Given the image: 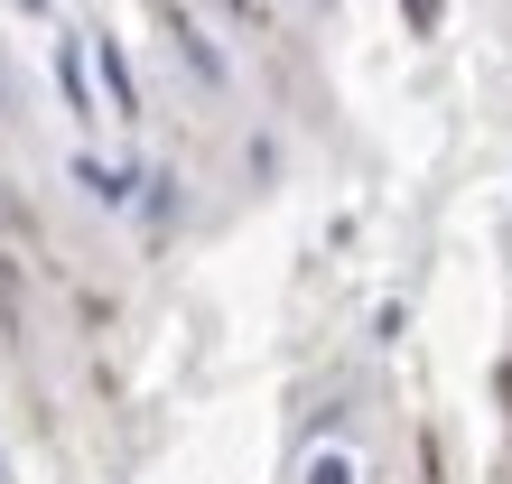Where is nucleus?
<instances>
[{
	"label": "nucleus",
	"mask_w": 512,
	"mask_h": 484,
	"mask_svg": "<svg viewBox=\"0 0 512 484\" xmlns=\"http://www.w3.org/2000/svg\"><path fill=\"white\" fill-rule=\"evenodd\" d=\"M410 19H419V28H438V0H410Z\"/></svg>",
	"instance_id": "nucleus-6"
},
{
	"label": "nucleus",
	"mask_w": 512,
	"mask_h": 484,
	"mask_svg": "<svg viewBox=\"0 0 512 484\" xmlns=\"http://www.w3.org/2000/svg\"><path fill=\"white\" fill-rule=\"evenodd\" d=\"M308 484H354V457H336V447H326V457L308 466Z\"/></svg>",
	"instance_id": "nucleus-5"
},
{
	"label": "nucleus",
	"mask_w": 512,
	"mask_h": 484,
	"mask_svg": "<svg viewBox=\"0 0 512 484\" xmlns=\"http://www.w3.org/2000/svg\"><path fill=\"white\" fill-rule=\"evenodd\" d=\"M168 19H177V10H168ZM177 56H187V66H196L205 84H224V56L205 47V28H187V19H177Z\"/></svg>",
	"instance_id": "nucleus-4"
},
{
	"label": "nucleus",
	"mask_w": 512,
	"mask_h": 484,
	"mask_svg": "<svg viewBox=\"0 0 512 484\" xmlns=\"http://www.w3.org/2000/svg\"><path fill=\"white\" fill-rule=\"evenodd\" d=\"M75 187L103 196V205H131V168H103V159H75Z\"/></svg>",
	"instance_id": "nucleus-2"
},
{
	"label": "nucleus",
	"mask_w": 512,
	"mask_h": 484,
	"mask_svg": "<svg viewBox=\"0 0 512 484\" xmlns=\"http://www.w3.org/2000/svg\"><path fill=\"white\" fill-rule=\"evenodd\" d=\"M56 84H66V103H75V112H94V75H84V38H66V47H56Z\"/></svg>",
	"instance_id": "nucleus-1"
},
{
	"label": "nucleus",
	"mask_w": 512,
	"mask_h": 484,
	"mask_svg": "<svg viewBox=\"0 0 512 484\" xmlns=\"http://www.w3.org/2000/svg\"><path fill=\"white\" fill-rule=\"evenodd\" d=\"M94 56H103V84H112V112H122V121H131V112H140V84H131V66H122V47H112V38H103Z\"/></svg>",
	"instance_id": "nucleus-3"
},
{
	"label": "nucleus",
	"mask_w": 512,
	"mask_h": 484,
	"mask_svg": "<svg viewBox=\"0 0 512 484\" xmlns=\"http://www.w3.org/2000/svg\"><path fill=\"white\" fill-rule=\"evenodd\" d=\"M19 10H47V0H19Z\"/></svg>",
	"instance_id": "nucleus-7"
}]
</instances>
